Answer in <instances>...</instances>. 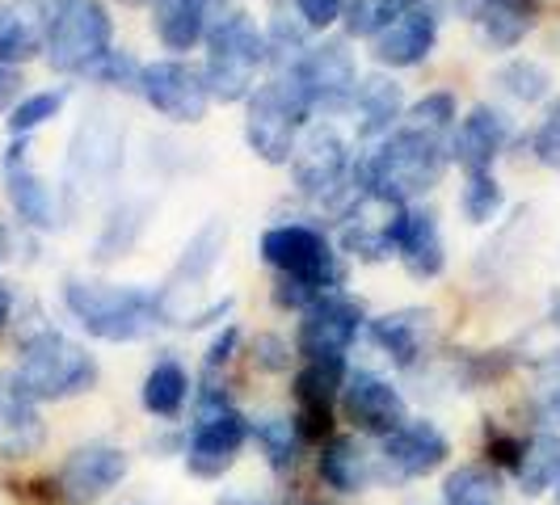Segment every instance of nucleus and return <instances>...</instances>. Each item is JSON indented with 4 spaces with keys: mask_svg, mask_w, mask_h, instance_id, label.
<instances>
[{
    "mask_svg": "<svg viewBox=\"0 0 560 505\" xmlns=\"http://www.w3.org/2000/svg\"><path fill=\"white\" fill-rule=\"evenodd\" d=\"M253 363L266 366V371H287V363H291V350H287V341L275 333H261L257 341H253Z\"/></svg>",
    "mask_w": 560,
    "mask_h": 505,
    "instance_id": "43",
    "label": "nucleus"
},
{
    "mask_svg": "<svg viewBox=\"0 0 560 505\" xmlns=\"http://www.w3.org/2000/svg\"><path fill=\"white\" fill-rule=\"evenodd\" d=\"M451 148L443 136H430L418 127H400L359 165V186L371 195H384L393 202H409L430 195L447 173Z\"/></svg>",
    "mask_w": 560,
    "mask_h": 505,
    "instance_id": "1",
    "label": "nucleus"
},
{
    "mask_svg": "<svg viewBox=\"0 0 560 505\" xmlns=\"http://www.w3.org/2000/svg\"><path fill=\"white\" fill-rule=\"evenodd\" d=\"M249 438L257 443V450L270 459V468H295V459H300V447H304V438H300V430H295V421L287 418H261L249 425Z\"/></svg>",
    "mask_w": 560,
    "mask_h": 505,
    "instance_id": "34",
    "label": "nucleus"
},
{
    "mask_svg": "<svg viewBox=\"0 0 560 505\" xmlns=\"http://www.w3.org/2000/svg\"><path fill=\"white\" fill-rule=\"evenodd\" d=\"M308 114V102L287 68H279L266 84H257L249 93V114H245V140L253 156L266 165H287Z\"/></svg>",
    "mask_w": 560,
    "mask_h": 505,
    "instance_id": "5",
    "label": "nucleus"
},
{
    "mask_svg": "<svg viewBox=\"0 0 560 505\" xmlns=\"http://www.w3.org/2000/svg\"><path fill=\"white\" fill-rule=\"evenodd\" d=\"M459 13L468 17V26L480 38V47L510 51L535 26L539 0H459Z\"/></svg>",
    "mask_w": 560,
    "mask_h": 505,
    "instance_id": "20",
    "label": "nucleus"
},
{
    "mask_svg": "<svg viewBox=\"0 0 560 505\" xmlns=\"http://www.w3.org/2000/svg\"><path fill=\"white\" fill-rule=\"evenodd\" d=\"M51 9L38 0H0V68H18L47 51Z\"/></svg>",
    "mask_w": 560,
    "mask_h": 505,
    "instance_id": "24",
    "label": "nucleus"
},
{
    "mask_svg": "<svg viewBox=\"0 0 560 505\" xmlns=\"http://www.w3.org/2000/svg\"><path fill=\"white\" fill-rule=\"evenodd\" d=\"M384 463L400 477H430L434 468H443L451 455V443L434 421H405L384 438Z\"/></svg>",
    "mask_w": 560,
    "mask_h": 505,
    "instance_id": "22",
    "label": "nucleus"
},
{
    "mask_svg": "<svg viewBox=\"0 0 560 505\" xmlns=\"http://www.w3.org/2000/svg\"><path fill=\"white\" fill-rule=\"evenodd\" d=\"M320 480L337 493H359L375 480V455L359 438H329L320 450Z\"/></svg>",
    "mask_w": 560,
    "mask_h": 505,
    "instance_id": "28",
    "label": "nucleus"
},
{
    "mask_svg": "<svg viewBox=\"0 0 560 505\" xmlns=\"http://www.w3.org/2000/svg\"><path fill=\"white\" fill-rule=\"evenodd\" d=\"M13 375L22 379V388L34 400H68L97 384V363L81 341L56 333V329H38L22 341Z\"/></svg>",
    "mask_w": 560,
    "mask_h": 505,
    "instance_id": "4",
    "label": "nucleus"
},
{
    "mask_svg": "<svg viewBox=\"0 0 560 505\" xmlns=\"http://www.w3.org/2000/svg\"><path fill=\"white\" fill-rule=\"evenodd\" d=\"M455 118H459V114H455V97H451V93H425L418 106L409 110V127L447 140L451 127H455Z\"/></svg>",
    "mask_w": 560,
    "mask_h": 505,
    "instance_id": "39",
    "label": "nucleus"
},
{
    "mask_svg": "<svg viewBox=\"0 0 560 505\" xmlns=\"http://www.w3.org/2000/svg\"><path fill=\"white\" fill-rule=\"evenodd\" d=\"M341 404H346V418L354 421L359 430L380 434V438H388L393 430H400L409 421L405 396L375 371H350L346 384H341Z\"/></svg>",
    "mask_w": 560,
    "mask_h": 505,
    "instance_id": "18",
    "label": "nucleus"
},
{
    "mask_svg": "<svg viewBox=\"0 0 560 505\" xmlns=\"http://www.w3.org/2000/svg\"><path fill=\"white\" fill-rule=\"evenodd\" d=\"M18 89H22V77H18V68H0V110L18 97Z\"/></svg>",
    "mask_w": 560,
    "mask_h": 505,
    "instance_id": "47",
    "label": "nucleus"
},
{
    "mask_svg": "<svg viewBox=\"0 0 560 505\" xmlns=\"http://www.w3.org/2000/svg\"><path fill=\"white\" fill-rule=\"evenodd\" d=\"M291 181L295 190L308 198H334L346 186V173H350V148L337 136L334 122H312L300 131L295 152H291Z\"/></svg>",
    "mask_w": 560,
    "mask_h": 505,
    "instance_id": "9",
    "label": "nucleus"
},
{
    "mask_svg": "<svg viewBox=\"0 0 560 505\" xmlns=\"http://www.w3.org/2000/svg\"><path fill=\"white\" fill-rule=\"evenodd\" d=\"M459 207H464V215H468L472 224H489V220L502 211V186H498L493 168H489V173H468V186H464V195H459Z\"/></svg>",
    "mask_w": 560,
    "mask_h": 505,
    "instance_id": "37",
    "label": "nucleus"
},
{
    "mask_svg": "<svg viewBox=\"0 0 560 505\" xmlns=\"http://www.w3.org/2000/svg\"><path fill=\"white\" fill-rule=\"evenodd\" d=\"M346 384L341 359H320L295 375V430L304 443H325L334 430V400Z\"/></svg>",
    "mask_w": 560,
    "mask_h": 505,
    "instance_id": "17",
    "label": "nucleus"
},
{
    "mask_svg": "<svg viewBox=\"0 0 560 505\" xmlns=\"http://www.w3.org/2000/svg\"><path fill=\"white\" fill-rule=\"evenodd\" d=\"M9 257V232H4V224H0V261Z\"/></svg>",
    "mask_w": 560,
    "mask_h": 505,
    "instance_id": "50",
    "label": "nucleus"
},
{
    "mask_svg": "<svg viewBox=\"0 0 560 505\" xmlns=\"http://www.w3.org/2000/svg\"><path fill=\"white\" fill-rule=\"evenodd\" d=\"M236 341H241V329H236V325H228L224 333L211 341V350H207V375H215V371H220V366H224L228 359H232Z\"/></svg>",
    "mask_w": 560,
    "mask_h": 505,
    "instance_id": "44",
    "label": "nucleus"
},
{
    "mask_svg": "<svg viewBox=\"0 0 560 505\" xmlns=\"http://www.w3.org/2000/svg\"><path fill=\"white\" fill-rule=\"evenodd\" d=\"M518 455H523V443H518V438H510L502 430H489V459H498L502 468H514Z\"/></svg>",
    "mask_w": 560,
    "mask_h": 505,
    "instance_id": "45",
    "label": "nucleus"
},
{
    "mask_svg": "<svg viewBox=\"0 0 560 505\" xmlns=\"http://www.w3.org/2000/svg\"><path fill=\"white\" fill-rule=\"evenodd\" d=\"M539 409H544V418L548 421H560V363H557V375L544 384V392H539Z\"/></svg>",
    "mask_w": 560,
    "mask_h": 505,
    "instance_id": "46",
    "label": "nucleus"
},
{
    "mask_svg": "<svg viewBox=\"0 0 560 505\" xmlns=\"http://www.w3.org/2000/svg\"><path fill=\"white\" fill-rule=\"evenodd\" d=\"M287 72L304 93L308 110H350L354 89H359V68H354V56L346 51V43L334 38V43L304 47Z\"/></svg>",
    "mask_w": 560,
    "mask_h": 505,
    "instance_id": "8",
    "label": "nucleus"
},
{
    "mask_svg": "<svg viewBox=\"0 0 560 505\" xmlns=\"http://www.w3.org/2000/svg\"><path fill=\"white\" fill-rule=\"evenodd\" d=\"M363 329V304L346 300L341 291L337 295H325L316 300L304 320H300V333H295V345L308 363H320V359H341L354 337Z\"/></svg>",
    "mask_w": 560,
    "mask_h": 505,
    "instance_id": "15",
    "label": "nucleus"
},
{
    "mask_svg": "<svg viewBox=\"0 0 560 505\" xmlns=\"http://www.w3.org/2000/svg\"><path fill=\"white\" fill-rule=\"evenodd\" d=\"M396 257L413 279H439L447 266V249H443V232L430 211H405L400 224V240H396Z\"/></svg>",
    "mask_w": 560,
    "mask_h": 505,
    "instance_id": "26",
    "label": "nucleus"
},
{
    "mask_svg": "<svg viewBox=\"0 0 560 505\" xmlns=\"http://www.w3.org/2000/svg\"><path fill=\"white\" fill-rule=\"evenodd\" d=\"M245 438H249V421L241 418L232 404L198 409L195 434H190V447H186V468L202 480L224 477L228 468L236 463Z\"/></svg>",
    "mask_w": 560,
    "mask_h": 505,
    "instance_id": "14",
    "label": "nucleus"
},
{
    "mask_svg": "<svg viewBox=\"0 0 560 505\" xmlns=\"http://www.w3.org/2000/svg\"><path fill=\"white\" fill-rule=\"evenodd\" d=\"M122 168V127L114 114L93 110L77 127L72 148H68V186L72 195H93Z\"/></svg>",
    "mask_w": 560,
    "mask_h": 505,
    "instance_id": "10",
    "label": "nucleus"
},
{
    "mask_svg": "<svg viewBox=\"0 0 560 505\" xmlns=\"http://www.w3.org/2000/svg\"><path fill=\"white\" fill-rule=\"evenodd\" d=\"M418 0H346L341 9V22L354 38H375L380 30H388L400 17L409 13Z\"/></svg>",
    "mask_w": 560,
    "mask_h": 505,
    "instance_id": "35",
    "label": "nucleus"
},
{
    "mask_svg": "<svg viewBox=\"0 0 560 505\" xmlns=\"http://www.w3.org/2000/svg\"><path fill=\"white\" fill-rule=\"evenodd\" d=\"M557 484H560V480H557ZM557 505H560V489H557Z\"/></svg>",
    "mask_w": 560,
    "mask_h": 505,
    "instance_id": "52",
    "label": "nucleus"
},
{
    "mask_svg": "<svg viewBox=\"0 0 560 505\" xmlns=\"http://www.w3.org/2000/svg\"><path fill=\"white\" fill-rule=\"evenodd\" d=\"M505 140H510L505 114H498L493 106H477V110L464 114L455 122V131H451V161H459L468 173H489L493 161L502 156Z\"/></svg>",
    "mask_w": 560,
    "mask_h": 505,
    "instance_id": "21",
    "label": "nucleus"
},
{
    "mask_svg": "<svg viewBox=\"0 0 560 505\" xmlns=\"http://www.w3.org/2000/svg\"><path fill=\"white\" fill-rule=\"evenodd\" d=\"M9 316H13V295H9L4 286H0V329L9 325Z\"/></svg>",
    "mask_w": 560,
    "mask_h": 505,
    "instance_id": "48",
    "label": "nucleus"
},
{
    "mask_svg": "<svg viewBox=\"0 0 560 505\" xmlns=\"http://www.w3.org/2000/svg\"><path fill=\"white\" fill-rule=\"evenodd\" d=\"M89 77L110 84V89H140L143 68L136 63V56H127V51H106V56L89 68Z\"/></svg>",
    "mask_w": 560,
    "mask_h": 505,
    "instance_id": "40",
    "label": "nucleus"
},
{
    "mask_svg": "<svg viewBox=\"0 0 560 505\" xmlns=\"http://www.w3.org/2000/svg\"><path fill=\"white\" fill-rule=\"evenodd\" d=\"M535 156H539V165L560 173V106L539 122V131H535Z\"/></svg>",
    "mask_w": 560,
    "mask_h": 505,
    "instance_id": "41",
    "label": "nucleus"
},
{
    "mask_svg": "<svg viewBox=\"0 0 560 505\" xmlns=\"http://www.w3.org/2000/svg\"><path fill=\"white\" fill-rule=\"evenodd\" d=\"M270 47L266 34L257 30L245 9H236L228 22L207 34V68L202 81L211 102H249V93L257 89V72L266 68Z\"/></svg>",
    "mask_w": 560,
    "mask_h": 505,
    "instance_id": "3",
    "label": "nucleus"
},
{
    "mask_svg": "<svg viewBox=\"0 0 560 505\" xmlns=\"http://www.w3.org/2000/svg\"><path fill=\"white\" fill-rule=\"evenodd\" d=\"M354 127L363 140H380V136H393L396 118L405 114V89L388 77H366L354 89Z\"/></svg>",
    "mask_w": 560,
    "mask_h": 505,
    "instance_id": "27",
    "label": "nucleus"
},
{
    "mask_svg": "<svg viewBox=\"0 0 560 505\" xmlns=\"http://www.w3.org/2000/svg\"><path fill=\"white\" fill-rule=\"evenodd\" d=\"M224 240H228V227L220 220H211V224L198 232L195 240L186 245V257L177 261V270H173V279H168V291H177L182 282L190 279V286L207 279L211 270H215V261H220V252H224Z\"/></svg>",
    "mask_w": 560,
    "mask_h": 505,
    "instance_id": "33",
    "label": "nucleus"
},
{
    "mask_svg": "<svg viewBox=\"0 0 560 505\" xmlns=\"http://www.w3.org/2000/svg\"><path fill=\"white\" fill-rule=\"evenodd\" d=\"M186 396H190V379H186V371H182L177 359H161V363L148 371V379H143V409L148 413L177 418L182 404H186Z\"/></svg>",
    "mask_w": 560,
    "mask_h": 505,
    "instance_id": "31",
    "label": "nucleus"
},
{
    "mask_svg": "<svg viewBox=\"0 0 560 505\" xmlns=\"http://www.w3.org/2000/svg\"><path fill=\"white\" fill-rule=\"evenodd\" d=\"M110 51V13L102 0H59L47 26V63L68 77H89V68Z\"/></svg>",
    "mask_w": 560,
    "mask_h": 505,
    "instance_id": "6",
    "label": "nucleus"
},
{
    "mask_svg": "<svg viewBox=\"0 0 560 505\" xmlns=\"http://www.w3.org/2000/svg\"><path fill=\"white\" fill-rule=\"evenodd\" d=\"M439 43V17L434 9L413 4L409 13H400L393 26L375 34V59L384 68H418L421 59H430Z\"/></svg>",
    "mask_w": 560,
    "mask_h": 505,
    "instance_id": "23",
    "label": "nucleus"
},
{
    "mask_svg": "<svg viewBox=\"0 0 560 505\" xmlns=\"http://www.w3.org/2000/svg\"><path fill=\"white\" fill-rule=\"evenodd\" d=\"M514 477H518V489H523L527 497L548 493L560 480V434H548V430H544V434L527 438L518 463H514Z\"/></svg>",
    "mask_w": 560,
    "mask_h": 505,
    "instance_id": "30",
    "label": "nucleus"
},
{
    "mask_svg": "<svg viewBox=\"0 0 560 505\" xmlns=\"http://www.w3.org/2000/svg\"><path fill=\"white\" fill-rule=\"evenodd\" d=\"M127 4H143V0H127Z\"/></svg>",
    "mask_w": 560,
    "mask_h": 505,
    "instance_id": "51",
    "label": "nucleus"
},
{
    "mask_svg": "<svg viewBox=\"0 0 560 505\" xmlns=\"http://www.w3.org/2000/svg\"><path fill=\"white\" fill-rule=\"evenodd\" d=\"M140 93L152 110L173 118V122H202L207 106H211L202 72H198L195 63H186V59H156V63H148L140 77Z\"/></svg>",
    "mask_w": 560,
    "mask_h": 505,
    "instance_id": "12",
    "label": "nucleus"
},
{
    "mask_svg": "<svg viewBox=\"0 0 560 505\" xmlns=\"http://www.w3.org/2000/svg\"><path fill=\"white\" fill-rule=\"evenodd\" d=\"M434 337V312L430 308H400L371 320V341L393 359L396 366H413L425 354Z\"/></svg>",
    "mask_w": 560,
    "mask_h": 505,
    "instance_id": "25",
    "label": "nucleus"
},
{
    "mask_svg": "<svg viewBox=\"0 0 560 505\" xmlns=\"http://www.w3.org/2000/svg\"><path fill=\"white\" fill-rule=\"evenodd\" d=\"M127 468H131L127 463V450L110 447V443H84V447L68 450V459L59 463V472L51 477L56 502L93 505L127 477Z\"/></svg>",
    "mask_w": 560,
    "mask_h": 505,
    "instance_id": "13",
    "label": "nucleus"
},
{
    "mask_svg": "<svg viewBox=\"0 0 560 505\" xmlns=\"http://www.w3.org/2000/svg\"><path fill=\"white\" fill-rule=\"evenodd\" d=\"M4 195L13 202V211H18V220L30 227H43V232H51L59 224V202H56V190L47 186V177L34 168V156H30V140H13L4 148Z\"/></svg>",
    "mask_w": 560,
    "mask_h": 505,
    "instance_id": "16",
    "label": "nucleus"
},
{
    "mask_svg": "<svg viewBox=\"0 0 560 505\" xmlns=\"http://www.w3.org/2000/svg\"><path fill=\"white\" fill-rule=\"evenodd\" d=\"M152 30L168 51H190L207 38V0H152Z\"/></svg>",
    "mask_w": 560,
    "mask_h": 505,
    "instance_id": "29",
    "label": "nucleus"
},
{
    "mask_svg": "<svg viewBox=\"0 0 560 505\" xmlns=\"http://www.w3.org/2000/svg\"><path fill=\"white\" fill-rule=\"evenodd\" d=\"M220 505H279V502H261V497H220Z\"/></svg>",
    "mask_w": 560,
    "mask_h": 505,
    "instance_id": "49",
    "label": "nucleus"
},
{
    "mask_svg": "<svg viewBox=\"0 0 560 505\" xmlns=\"http://www.w3.org/2000/svg\"><path fill=\"white\" fill-rule=\"evenodd\" d=\"M341 9H346V0H295V13L304 17L308 30L334 26L337 17H341Z\"/></svg>",
    "mask_w": 560,
    "mask_h": 505,
    "instance_id": "42",
    "label": "nucleus"
},
{
    "mask_svg": "<svg viewBox=\"0 0 560 505\" xmlns=\"http://www.w3.org/2000/svg\"><path fill=\"white\" fill-rule=\"evenodd\" d=\"M261 257L279 270V279L308 282L320 295H337V286L346 279L337 252L329 249L325 232L308 224H279L261 236Z\"/></svg>",
    "mask_w": 560,
    "mask_h": 505,
    "instance_id": "7",
    "label": "nucleus"
},
{
    "mask_svg": "<svg viewBox=\"0 0 560 505\" xmlns=\"http://www.w3.org/2000/svg\"><path fill=\"white\" fill-rule=\"evenodd\" d=\"M443 505H502V477L489 463H464L443 480Z\"/></svg>",
    "mask_w": 560,
    "mask_h": 505,
    "instance_id": "32",
    "label": "nucleus"
},
{
    "mask_svg": "<svg viewBox=\"0 0 560 505\" xmlns=\"http://www.w3.org/2000/svg\"><path fill=\"white\" fill-rule=\"evenodd\" d=\"M63 102H68V93H63V89L30 93V97H22V102L9 110V131H13L18 140H26L30 131H38L43 122H51V118L63 110Z\"/></svg>",
    "mask_w": 560,
    "mask_h": 505,
    "instance_id": "36",
    "label": "nucleus"
},
{
    "mask_svg": "<svg viewBox=\"0 0 560 505\" xmlns=\"http://www.w3.org/2000/svg\"><path fill=\"white\" fill-rule=\"evenodd\" d=\"M47 443L38 400L22 388L13 371H0V459H30Z\"/></svg>",
    "mask_w": 560,
    "mask_h": 505,
    "instance_id": "19",
    "label": "nucleus"
},
{
    "mask_svg": "<svg viewBox=\"0 0 560 505\" xmlns=\"http://www.w3.org/2000/svg\"><path fill=\"white\" fill-rule=\"evenodd\" d=\"M400 224H405V202L359 190V198L346 207V220H341V249L359 261H384L396 252Z\"/></svg>",
    "mask_w": 560,
    "mask_h": 505,
    "instance_id": "11",
    "label": "nucleus"
},
{
    "mask_svg": "<svg viewBox=\"0 0 560 505\" xmlns=\"http://www.w3.org/2000/svg\"><path fill=\"white\" fill-rule=\"evenodd\" d=\"M63 308L72 312L77 325L97 341H143L165 320L161 300L152 291L97 279L63 282Z\"/></svg>",
    "mask_w": 560,
    "mask_h": 505,
    "instance_id": "2",
    "label": "nucleus"
},
{
    "mask_svg": "<svg viewBox=\"0 0 560 505\" xmlns=\"http://www.w3.org/2000/svg\"><path fill=\"white\" fill-rule=\"evenodd\" d=\"M498 84H502L510 97H518V102H539L544 93H548V72L535 63V59H514V63H505L502 72H498Z\"/></svg>",
    "mask_w": 560,
    "mask_h": 505,
    "instance_id": "38",
    "label": "nucleus"
}]
</instances>
